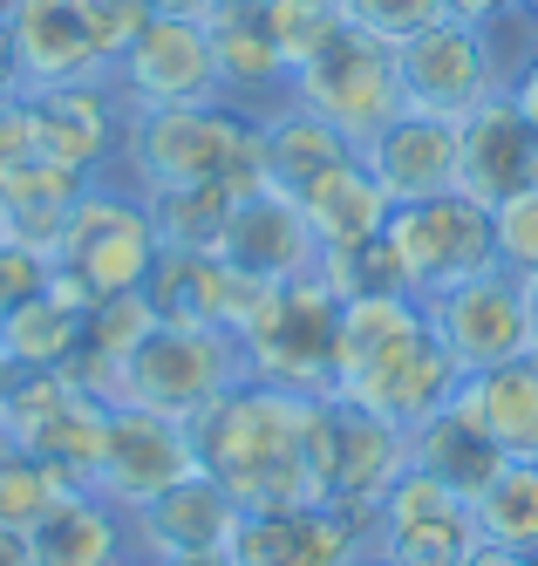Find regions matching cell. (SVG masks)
<instances>
[{"label": "cell", "instance_id": "23", "mask_svg": "<svg viewBox=\"0 0 538 566\" xmlns=\"http://www.w3.org/2000/svg\"><path fill=\"white\" fill-rule=\"evenodd\" d=\"M361 165L376 171V185L389 191V206L443 198V191H457V124L402 109L389 130H376L361 144Z\"/></svg>", "mask_w": 538, "mask_h": 566}, {"label": "cell", "instance_id": "12", "mask_svg": "<svg viewBox=\"0 0 538 566\" xmlns=\"http://www.w3.org/2000/svg\"><path fill=\"white\" fill-rule=\"evenodd\" d=\"M430 307V328L443 342V355L457 361L464 376H484V369H505V361L531 355V287L511 280L505 266H484L457 287H443Z\"/></svg>", "mask_w": 538, "mask_h": 566}, {"label": "cell", "instance_id": "3", "mask_svg": "<svg viewBox=\"0 0 538 566\" xmlns=\"http://www.w3.org/2000/svg\"><path fill=\"white\" fill-rule=\"evenodd\" d=\"M116 178L150 191H184V185H225L253 191L266 185L260 165V116L239 103H178V109H130L123 124Z\"/></svg>", "mask_w": 538, "mask_h": 566}, {"label": "cell", "instance_id": "11", "mask_svg": "<svg viewBox=\"0 0 538 566\" xmlns=\"http://www.w3.org/2000/svg\"><path fill=\"white\" fill-rule=\"evenodd\" d=\"M477 512L464 492H450L443 478L409 464L382 505L368 512V553L389 559V566H464L477 553Z\"/></svg>", "mask_w": 538, "mask_h": 566}, {"label": "cell", "instance_id": "51", "mask_svg": "<svg viewBox=\"0 0 538 566\" xmlns=\"http://www.w3.org/2000/svg\"><path fill=\"white\" fill-rule=\"evenodd\" d=\"M355 566H389V559H376V553H361V559H355Z\"/></svg>", "mask_w": 538, "mask_h": 566}, {"label": "cell", "instance_id": "25", "mask_svg": "<svg viewBox=\"0 0 538 566\" xmlns=\"http://www.w3.org/2000/svg\"><path fill=\"white\" fill-rule=\"evenodd\" d=\"M409 464L430 471V478H443L450 492H464V499H477L484 484L498 478L505 451H498V437L484 430V410H477L471 376H464V389L450 396L443 410H430L416 430H409Z\"/></svg>", "mask_w": 538, "mask_h": 566}, {"label": "cell", "instance_id": "32", "mask_svg": "<svg viewBox=\"0 0 538 566\" xmlns=\"http://www.w3.org/2000/svg\"><path fill=\"white\" fill-rule=\"evenodd\" d=\"M471 512H477V539L484 546L538 559V464L531 458H505L498 478L471 499Z\"/></svg>", "mask_w": 538, "mask_h": 566}, {"label": "cell", "instance_id": "14", "mask_svg": "<svg viewBox=\"0 0 538 566\" xmlns=\"http://www.w3.org/2000/svg\"><path fill=\"white\" fill-rule=\"evenodd\" d=\"M402 62V103L416 116H443V124H464L471 109H484L490 96H505V69L490 55L484 28L471 21H436L416 42L395 49Z\"/></svg>", "mask_w": 538, "mask_h": 566}, {"label": "cell", "instance_id": "50", "mask_svg": "<svg viewBox=\"0 0 538 566\" xmlns=\"http://www.w3.org/2000/svg\"><path fill=\"white\" fill-rule=\"evenodd\" d=\"M531 348H538V287H531Z\"/></svg>", "mask_w": 538, "mask_h": 566}, {"label": "cell", "instance_id": "6", "mask_svg": "<svg viewBox=\"0 0 538 566\" xmlns=\"http://www.w3.org/2000/svg\"><path fill=\"white\" fill-rule=\"evenodd\" d=\"M307 471L320 505L368 518L389 484L409 471V430L327 389L314 396V417H307Z\"/></svg>", "mask_w": 538, "mask_h": 566}, {"label": "cell", "instance_id": "28", "mask_svg": "<svg viewBox=\"0 0 538 566\" xmlns=\"http://www.w3.org/2000/svg\"><path fill=\"white\" fill-rule=\"evenodd\" d=\"M300 212L320 239V260L327 253H348V247H368V239H382L389 232V191L376 185V171L361 165H341V171H327L314 191H300Z\"/></svg>", "mask_w": 538, "mask_h": 566}, {"label": "cell", "instance_id": "22", "mask_svg": "<svg viewBox=\"0 0 538 566\" xmlns=\"http://www.w3.org/2000/svg\"><path fill=\"white\" fill-rule=\"evenodd\" d=\"M239 499L212 471H191L178 478L171 492H157L144 512H130V539H137V559H178V553H212V546H232L239 539Z\"/></svg>", "mask_w": 538, "mask_h": 566}, {"label": "cell", "instance_id": "17", "mask_svg": "<svg viewBox=\"0 0 538 566\" xmlns=\"http://www.w3.org/2000/svg\"><path fill=\"white\" fill-rule=\"evenodd\" d=\"M531 185H538V124L511 96H490L457 124V191L477 198L484 212H498L505 198Z\"/></svg>", "mask_w": 538, "mask_h": 566}, {"label": "cell", "instance_id": "30", "mask_svg": "<svg viewBox=\"0 0 538 566\" xmlns=\"http://www.w3.org/2000/svg\"><path fill=\"white\" fill-rule=\"evenodd\" d=\"M82 185H96V178H75L62 165H41V157L21 165V171H8L0 178V226H8V239H21V247H34V253H55V239H62V226L75 212Z\"/></svg>", "mask_w": 538, "mask_h": 566}, {"label": "cell", "instance_id": "37", "mask_svg": "<svg viewBox=\"0 0 538 566\" xmlns=\"http://www.w3.org/2000/svg\"><path fill=\"white\" fill-rule=\"evenodd\" d=\"M320 280H327L341 301H355V294H409V280H402V266H395V253H389V239H368V247L327 253V260H320Z\"/></svg>", "mask_w": 538, "mask_h": 566}, {"label": "cell", "instance_id": "2", "mask_svg": "<svg viewBox=\"0 0 538 566\" xmlns=\"http://www.w3.org/2000/svg\"><path fill=\"white\" fill-rule=\"evenodd\" d=\"M464 389V369L443 355L430 307L416 294H355L341 301L335 335V396L361 402L402 430H416Z\"/></svg>", "mask_w": 538, "mask_h": 566}, {"label": "cell", "instance_id": "26", "mask_svg": "<svg viewBox=\"0 0 538 566\" xmlns=\"http://www.w3.org/2000/svg\"><path fill=\"white\" fill-rule=\"evenodd\" d=\"M28 539H34L41 566H130L137 559L130 512H116L103 492H89V484H75Z\"/></svg>", "mask_w": 538, "mask_h": 566}, {"label": "cell", "instance_id": "43", "mask_svg": "<svg viewBox=\"0 0 538 566\" xmlns=\"http://www.w3.org/2000/svg\"><path fill=\"white\" fill-rule=\"evenodd\" d=\"M525 116H531V124H538V34H531V55L518 62V75H511V90H505Z\"/></svg>", "mask_w": 538, "mask_h": 566}, {"label": "cell", "instance_id": "46", "mask_svg": "<svg viewBox=\"0 0 538 566\" xmlns=\"http://www.w3.org/2000/svg\"><path fill=\"white\" fill-rule=\"evenodd\" d=\"M464 566H538V559L531 553H505V546H477Z\"/></svg>", "mask_w": 538, "mask_h": 566}, {"label": "cell", "instance_id": "47", "mask_svg": "<svg viewBox=\"0 0 538 566\" xmlns=\"http://www.w3.org/2000/svg\"><path fill=\"white\" fill-rule=\"evenodd\" d=\"M157 566H239L232 546H212V553H178V559H157Z\"/></svg>", "mask_w": 538, "mask_h": 566}, {"label": "cell", "instance_id": "31", "mask_svg": "<svg viewBox=\"0 0 538 566\" xmlns=\"http://www.w3.org/2000/svg\"><path fill=\"white\" fill-rule=\"evenodd\" d=\"M471 389H477L484 430L498 437V451L538 464V348L518 355V361H505V369L471 376Z\"/></svg>", "mask_w": 538, "mask_h": 566}, {"label": "cell", "instance_id": "44", "mask_svg": "<svg viewBox=\"0 0 538 566\" xmlns=\"http://www.w3.org/2000/svg\"><path fill=\"white\" fill-rule=\"evenodd\" d=\"M0 566H41L34 559V539L21 533V525H0Z\"/></svg>", "mask_w": 538, "mask_h": 566}, {"label": "cell", "instance_id": "16", "mask_svg": "<svg viewBox=\"0 0 538 566\" xmlns=\"http://www.w3.org/2000/svg\"><path fill=\"white\" fill-rule=\"evenodd\" d=\"M28 124L41 165H62L75 178H116L130 109L116 103L109 83H62V90H28Z\"/></svg>", "mask_w": 538, "mask_h": 566}, {"label": "cell", "instance_id": "24", "mask_svg": "<svg viewBox=\"0 0 538 566\" xmlns=\"http://www.w3.org/2000/svg\"><path fill=\"white\" fill-rule=\"evenodd\" d=\"M204 28H212V55H219V96L253 109V116L279 109L294 69L273 49V34L260 21V0H219V8L204 14Z\"/></svg>", "mask_w": 538, "mask_h": 566}, {"label": "cell", "instance_id": "1", "mask_svg": "<svg viewBox=\"0 0 538 566\" xmlns=\"http://www.w3.org/2000/svg\"><path fill=\"white\" fill-rule=\"evenodd\" d=\"M307 417H314L307 389H279V382L245 376L191 417L198 471H212L239 499V512L320 505L314 471H307Z\"/></svg>", "mask_w": 538, "mask_h": 566}, {"label": "cell", "instance_id": "38", "mask_svg": "<svg viewBox=\"0 0 538 566\" xmlns=\"http://www.w3.org/2000/svg\"><path fill=\"white\" fill-rule=\"evenodd\" d=\"M341 14L355 21V28H368V34H382V42H416L423 28H436V21H450L443 14V0H341Z\"/></svg>", "mask_w": 538, "mask_h": 566}, {"label": "cell", "instance_id": "48", "mask_svg": "<svg viewBox=\"0 0 538 566\" xmlns=\"http://www.w3.org/2000/svg\"><path fill=\"white\" fill-rule=\"evenodd\" d=\"M219 0H150V14H191V21H204Z\"/></svg>", "mask_w": 538, "mask_h": 566}, {"label": "cell", "instance_id": "9", "mask_svg": "<svg viewBox=\"0 0 538 566\" xmlns=\"http://www.w3.org/2000/svg\"><path fill=\"white\" fill-rule=\"evenodd\" d=\"M0 430H8L28 458L68 471L75 484H89V471L103 458L109 402L96 389H82L68 369H21L8 410H0Z\"/></svg>", "mask_w": 538, "mask_h": 566}, {"label": "cell", "instance_id": "41", "mask_svg": "<svg viewBox=\"0 0 538 566\" xmlns=\"http://www.w3.org/2000/svg\"><path fill=\"white\" fill-rule=\"evenodd\" d=\"M34 165V124H28V90L0 96V178Z\"/></svg>", "mask_w": 538, "mask_h": 566}, {"label": "cell", "instance_id": "21", "mask_svg": "<svg viewBox=\"0 0 538 566\" xmlns=\"http://www.w3.org/2000/svg\"><path fill=\"white\" fill-rule=\"evenodd\" d=\"M219 253H225L239 273H253V280H300V273H320V239H314V226H307V212H300V198H286V191H273V185L239 191Z\"/></svg>", "mask_w": 538, "mask_h": 566}, {"label": "cell", "instance_id": "36", "mask_svg": "<svg viewBox=\"0 0 538 566\" xmlns=\"http://www.w3.org/2000/svg\"><path fill=\"white\" fill-rule=\"evenodd\" d=\"M490 260L525 287H538V185L490 212Z\"/></svg>", "mask_w": 538, "mask_h": 566}, {"label": "cell", "instance_id": "52", "mask_svg": "<svg viewBox=\"0 0 538 566\" xmlns=\"http://www.w3.org/2000/svg\"><path fill=\"white\" fill-rule=\"evenodd\" d=\"M8 14H14V0H0V21H8Z\"/></svg>", "mask_w": 538, "mask_h": 566}, {"label": "cell", "instance_id": "35", "mask_svg": "<svg viewBox=\"0 0 538 566\" xmlns=\"http://www.w3.org/2000/svg\"><path fill=\"white\" fill-rule=\"evenodd\" d=\"M260 21L273 34V49L286 55V69H300L307 55H320L348 28L341 0H260Z\"/></svg>", "mask_w": 538, "mask_h": 566}, {"label": "cell", "instance_id": "40", "mask_svg": "<svg viewBox=\"0 0 538 566\" xmlns=\"http://www.w3.org/2000/svg\"><path fill=\"white\" fill-rule=\"evenodd\" d=\"M82 14H89V28H96V42H103V55L116 62L123 49L144 34V21H150V0H82Z\"/></svg>", "mask_w": 538, "mask_h": 566}, {"label": "cell", "instance_id": "42", "mask_svg": "<svg viewBox=\"0 0 538 566\" xmlns=\"http://www.w3.org/2000/svg\"><path fill=\"white\" fill-rule=\"evenodd\" d=\"M511 8H525V0H443V14L450 21H471V28H490V21L511 14Z\"/></svg>", "mask_w": 538, "mask_h": 566}, {"label": "cell", "instance_id": "29", "mask_svg": "<svg viewBox=\"0 0 538 566\" xmlns=\"http://www.w3.org/2000/svg\"><path fill=\"white\" fill-rule=\"evenodd\" d=\"M82 314H89V301L49 273V287L0 321V348L14 355V369H68L82 348Z\"/></svg>", "mask_w": 538, "mask_h": 566}, {"label": "cell", "instance_id": "4", "mask_svg": "<svg viewBox=\"0 0 538 566\" xmlns=\"http://www.w3.org/2000/svg\"><path fill=\"white\" fill-rule=\"evenodd\" d=\"M157 253H163V239L150 226L144 191L123 185V178H96V185H82L75 212H68L55 253H49V273L96 307L109 294H144Z\"/></svg>", "mask_w": 538, "mask_h": 566}, {"label": "cell", "instance_id": "15", "mask_svg": "<svg viewBox=\"0 0 538 566\" xmlns=\"http://www.w3.org/2000/svg\"><path fill=\"white\" fill-rule=\"evenodd\" d=\"M198 471V443L191 423L137 410V402H116L109 430H103V458L89 471V492H103L116 512H144L157 492H171L178 478Z\"/></svg>", "mask_w": 538, "mask_h": 566}, {"label": "cell", "instance_id": "33", "mask_svg": "<svg viewBox=\"0 0 538 566\" xmlns=\"http://www.w3.org/2000/svg\"><path fill=\"white\" fill-rule=\"evenodd\" d=\"M144 206H150V226H157V239L171 253H219L239 191H225V185H184V191H150Z\"/></svg>", "mask_w": 538, "mask_h": 566}, {"label": "cell", "instance_id": "27", "mask_svg": "<svg viewBox=\"0 0 538 566\" xmlns=\"http://www.w3.org/2000/svg\"><path fill=\"white\" fill-rule=\"evenodd\" d=\"M355 157H361V150H355L335 124H320L314 109H300V103H279V109L260 116V165H266V185L286 191V198L314 191L327 171L355 165Z\"/></svg>", "mask_w": 538, "mask_h": 566}, {"label": "cell", "instance_id": "54", "mask_svg": "<svg viewBox=\"0 0 538 566\" xmlns=\"http://www.w3.org/2000/svg\"><path fill=\"white\" fill-rule=\"evenodd\" d=\"M130 566H150V559H130Z\"/></svg>", "mask_w": 538, "mask_h": 566}, {"label": "cell", "instance_id": "10", "mask_svg": "<svg viewBox=\"0 0 538 566\" xmlns=\"http://www.w3.org/2000/svg\"><path fill=\"white\" fill-rule=\"evenodd\" d=\"M382 239H389V253H395V266H402V280H409L416 301H436L443 287L498 266L490 260V212L477 206V198H464V191L395 206Z\"/></svg>", "mask_w": 538, "mask_h": 566}, {"label": "cell", "instance_id": "13", "mask_svg": "<svg viewBox=\"0 0 538 566\" xmlns=\"http://www.w3.org/2000/svg\"><path fill=\"white\" fill-rule=\"evenodd\" d=\"M109 90L123 109H178V103H219V55L212 28L191 14H150L144 34L109 62Z\"/></svg>", "mask_w": 538, "mask_h": 566}, {"label": "cell", "instance_id": "34", "mask_svg": "<svg viewBox=\"0 0 538 566\" xmlns=\"http://www.w3.org/2000/svg\"><path fill=\"white\" fill-rule=\"evenodd\" d=\"M68 492H75V478H68V471L28 458L21 443L0 430V525H21V533H34V525L49 518Z\"/></svg>", "mask_w": 538, "mask_h": 566}, {"label": "cell", "instance_id": "45", "mask_svg": "<svg viewBox=\"0 0 538 566\" xmlns=\"http://www.w3.org/2000/svg\"><path fill=\"white\" fill-rule=\"evenodd\" d=\"M21 90V62H14V34H8V21H0V96H14Z\"/></svg>", "mask_w": 538, "mask_h": 566}, {"label": "cell", "instance_id": "49", "mask_svg": "<svg viewBox=\"0 0 538 566\" xmlns=\"http://www.w3.org/2000/svg\"><path fill=\"white\" fill-rule=\"evenodd\" d=\"M14 382H21V369H14V355L0 348V410H8V396H14Z\"/></svg>", "mask_w": 538, "mask_h": 566}, {"label": "cell", "instance_id": "53", "mask_svg": "<svg viewBox=\"0 0 538 566\" xmlns=\"http://www.w3.org/2000/svg\"><path fill=\"white\" fill-rule=\"evenodd\" d=\"M525 14H531V21H538V0H525Z\"/></svg>", "mask_w": 538, "mask_h": 566}, {"label": "cell", "instance_id": "8", "mask_svg": "<svg viewBox=\"0 0 538 566\" xmlns=\"http://www.w3.org/2000/svg\"><path fill=\"white\" fill-rule=\"evenodd\" d=\"M335 335H341V294L327 287L320 273L273 280L260 314L239 328L245 369H253L260 382L307 389V396L335 389Z\"/></svg>", "mask_w": 538, "mask_h": 566}, {"label": "cell", "instance_id": "5", "mask_svg": "<svg viewBox=\"0 0 538 566\" xmlns=\"http://www.w3.org/2000/svg\"><path fill=\"white\" fill-rule=\"evenodd\" d=\"M245 342L232 328H204V321H157V328L123 361V396L137 410L191 423L204 402H219L232 382H245Z\"/></svg>", "mask_w": 538, "mask_h": 566}, {"label": "cell", "instance_id": "19", "mask_svg": "<svg viewBox=\"0 0 538 566\" xmlns=\"http://www.w3.org/2000/svg\"><path fill=\"white\" fill-rule=\"evenodd\" d=\"M368 553V518L335 505H279L245 512L232 559L239 566H355Z\"/></svg>", "mask_w": 538, "mask_h": 566}, {"label": "cell", "instance_id": "18", "mask_svg": "<svg viewBox=\"0 0 538 566\" xmlns=\"http://www.w3.org/2000/svg\"><path fill=\"white\" fill-rule=\"evenodd\" d=\"M266 287L273 280L239 273L225 253H171V247L157 253V266L144 280L157 321H204V328H232V335L260 314Z\"/></svg>", "mask_w": 538, "mask_h": 566}, {"label": "cell", "instance_id": "39", "mask_svg": "<svg viewBox=\"0 0 538 566\" xmlns=\"http://www.w3.org/2000/svg\"><path fill=\"white\" fill-rule=\"evenodd\" d=\"M49 287V253L21 247V239H0V321H8L28 294Z\"/></svg>", "mask_w": 538, "mask_h": 566}, {"label": "cell", "instance_id": "20", "mask_svg": "<svg viewBox=\"0 0 538 566\" xmlns=\"http://www.w3.org/2000/svg\"><path fill=\"white\" fill-rule=\"evenodd\" d=\"M21 90H62V83H109V55L96 42L82 0H14L8 14Z\"/></svg>", "mask_w": 538, "mask_h": 566}, {"label": "cell", "instance_id": "7", "mask_svg": "<svg viewBox=\"0 0 538 566\" xmlns=\"http://www.w3.org/2000/svg\"><path fill=\"white\" fill-rule=\"evenodd\" d=\"M286 103L314 109L320 124H335V130L361 150L368 137L389 130L395 116L409 109V103H402V62H395V42H382V34H368V28L348 21L320 55H307V62L294 69Z\"/></svg>", "mask_w": 538, "mask_h": 566}]
</instances>
